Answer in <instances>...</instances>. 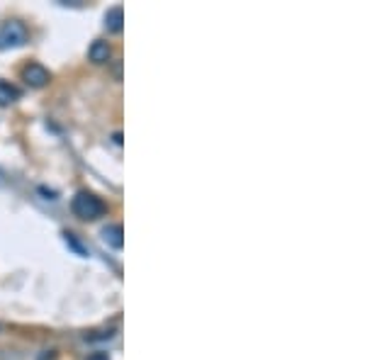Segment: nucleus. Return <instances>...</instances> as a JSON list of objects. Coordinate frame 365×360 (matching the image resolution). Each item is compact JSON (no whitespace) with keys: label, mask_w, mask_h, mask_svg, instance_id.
Wrapping results in <instances>:
<instances>
[{"label":"nucleus","mask_w":365,"mask_h":360,"mask_svg":"<svg viewBox=\"0 0 365 360\" xmlns=\"http://www.w3.org/2000/svg\"><path fill=\"white\" fill-rule=\"evenodd\" d=\"M71 210H73V215L78 217V220L93 222V220H100V217L108 212V205H105L96 192L81 190L71 200Z\"/></svg>","instance_id":"nucleus-1"},{"label":"nucleus","mask_w":365,"mask_h":360,"mask_svg":"<svg viewBox=\"0 0 365 360\" xmlns=\"http://www.w3.org/2000/svg\"><path fill=\"white\" fill-rule=\"evenodd\" d=\"M27 27L20 20H8L0 25V51L17 49V46L27 44Z\"/></svg>","instance_id":"nucleus-2"},{"label":"nucleus","mask_w":365,"mask_h":360,"mask_svg":"<svg viewBox=\"0 0 365 360\" xmlns=\"http://www.w3.org/2000/svg\"><path fill=\"white\" fill-rule=\"evenodd\" d=\"M22 81H25L29 88H44L51 81V73L42 63H29V66L22 68Z\"/></svg>","instance_id":"nucleus-3"},{"label":"nucleus","mask_w":365,"mask_h":360,"mask_svg":"<svg viewBox=\"0 0 365 360\" xmlns=\"http://www.w3.org/2000/svg\"><path fill=\"white\" fill-rule=\"evenodd\" d=\"M110 56H113V46L105 42V39H96V42L88 46V58L93 63H108Z\"/></svg>","instance_id":"nucleus-4"},{"label":"nucleus","mask_w":365,"mask_h":360,"mask_svg":"<svg viewBox=\"0 0 365 360\" xmlns=\"http://www.w3.org/2000/svg\"><path fill=\"white\" fill-rule=\"evenodd\" d=\"M105 29L113 34H120L122 29H125V10H122L120 5H115V8H110L108 13H105Z\"/></svg>","instance_id":"nucleus-5"},{"label":"nucleus","mask_w":365,"mask_h":360,"mask_svg":"<svg viewBox=\"0 0 365 360\" xmlns=\"http://www.w3.org/2000/svg\"><path fill=\"white\" fill-rule=\"evenodd\" d=\"M122 236H125V232H122L120 224H108V227L103 229V241L110 246V249L120 251L122 246H125V239H122Z\"/></svg>","instance_id":"nucleus-6"},{"label":"nucleus","mask_w":365,"mask_h":360,"mask_svg":"<svg viewBox=\"0 0 365 360\" xmlns=\"http://www.w3.org/2000/svg\"><path fill=\"white\" fill-rule=\"evenodd\" d=\"M88 360H110V356H108V353H103V351H98V353H91Z\"/></svg>","instance_id":"nucleus-7"}]
</instances>
